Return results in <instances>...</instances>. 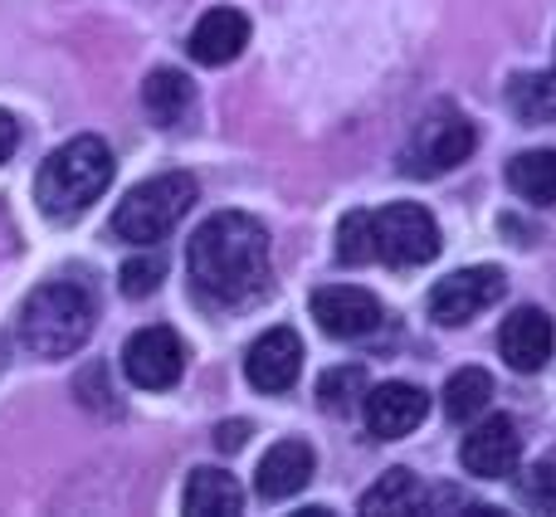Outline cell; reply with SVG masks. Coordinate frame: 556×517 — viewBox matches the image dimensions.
I'll return each mask as SVG.
<instances>
[{
	"label": "cell",
	"instance_id": "cell-11",
	"mask_svg": "<svg viewBox=\"0 0 556 517\" xmlns=\"http://www.w3.org/2000/svg\"><path fill=\"white\" fill-rule=\"evenodd\" d=\"M362 415H366V430H371L376 440H405V434L430 415V395L410 381H381L366 391Z\"/></svg>",
	"mask_w": 556,
	"mask_h": 517
},
{
	"label": "cell",
	"instance_id": "cell-21",
	"mask_svg": "<svg viewBox=\"0 0 556 517\" xmlns=\"http://www.w3.org/2000/svg\"><path fill=\"white\" fill-rule=\"evenodd\" d=\"M362 513H420V479L410 469H391L362 493Z\"/></svg>",
	"mask_w": 556,
	"mask_h": 517
},
{
	"label": "cell",
	"instance_id": "cell-2",
	"mask_svg": "<svg viewBox=\"0 0 556 517\" xmlns=\"http://www.w3.org/2000/svg\"><path fill=\"white\" fill-rule=\"evenodd\" d=\"M113 147L103 142V137H74V142H64L59 152L45 156V166H39L35 176V205L45 220H78L84 211H93V201L113 186Z\"/></svg>",
	"mask_w": 556,
	"mask_h": 517
},
{
	"label": "cell",
	"instance_id": "cell-7",
	"mask_svg": "<svg viewBox=\"0 0 556 517\" xmlns=\"http://www.w3.org/2000/svg\"><path fill=\"white\" fill-rule=\"evenodd\" d=\"M503 293H508V274L503 268H459V274L440 278L430 288V317L440 327H464L483 307L498 303Z\"/></svg>",
	"mask_w": 556,
	"mask_h": 517
},
{
	"label": "cell",
	"instance_id": "cell-6",
	"mask_svg": "<svg viewBox=\"0 0 556 517\" xmlns=\"http://www.w3.org/2000/svg\"><path fill=\"white\" fill-rule=\"evenodd\" d=\"M376 220V258L391 268H420L440 254V225L425 205L395 201L371 215Z\"/></svg>",
	"mask_w": 556,
	"mask_h": 517
},
{
	"label": "cell",
	"instance_id": "cell-19",
	"mask_svg": "<svg viewBox=\"0 0 556 517\" xmlns=\"http://www.w3.org/2000/svg\"><path fill=\"white\" fill-rule=\"evenodd\" d=\"M489 401H493V376L479 371V366L454 371L450 386H444V415L454 425H473L479 415H489Z\"/></svg>",
	"mask_w": 556,
	"mask_h": 517
},
{
	"label": "cell",
	"instance_id": "cell-17",
	"mask_svg": "<svg viewBox=\"0 0 556 517\" xmlns=\"http://www.w3.org/2000/svg\"><path fill=\"white\" fill-rule=\"evenodd\" d=\"M181 508L191 517H235L244 508V489L220 469H191L181 493Z\"/></svg>",
	"mask_w": 556,
	"mask_h": 517
},
{
	"label": "cell",
	"instance_id": "cell-15",
	"mask_svg": "<svg viewBox=\"0 0 556 517\" xmlns=\"http://www.w3.org/2000/svg\"><path fill=\"white\" fill-rule=\"evenodd\" d=\"M307 483H313V450H307L303 440L269 444L260 469H254V489H260V499H269V503L293 499V493H303Z\"/></svg>",
	"mask_w": 556,
	"mask_h": 517
},
{
	"label": "cell",
	"instance_id": "cell-25",
	"mask_svg": "<svg viewBox=\"0 0 556 517\" xmlns=\"http://www.w3.org/2000/svg\"><path fill=\"white\" fill-rule=\"evenodd\" d=\"M117 278H123V293L127 298H147V293H156V288H162L166 264L156 254H137V258H127Z\"/></svg>",
	"mask_w": 556,
	"mask_h": 517
},
{
	"label": "cell",
	"instance_id": "cell-1",
	"mask_svg": "<svg viewBox=\"0 0 556 517\" xmlns=\"http://www.w3.org/2000/svg\"><path fill=\"white\" fill-rule=\"evenodd\" d=\"M186 274L201 303L240 307L269 288V230L244 211H220L186 244Z\"/></svg>",
	"mask_w": 556,
	"mask_h": 517
},
{
	"label": "cell",
	"instance_id": "cell-28",
	"mask_svg": "<svg viewBox=\"0 0 556 517\" xmlns=\"http://www.w3.org/2000/svg\"><path fill=\"white\" fill-rule=\"evenodd\" d=\"M15 147H20V123L5 113V108H0V162H10V156H15Z\"/></svg>",
	"mask_w": 556,
	"mask_h": 517
},
{
	"label": "cell",
	"instance_id": "cell-4",
	"mask_svg": "<svg viewBox=\"0 0 556 517\" xmlns=\"http://www.w3.org/2000/svg\"><path fill=\"white\" fill-rule=\"evenodd\" d=\"M195 205V176L191 172H166V176H152V181L132 186V191L117 201L113 211V235L127 244H156L176 230L186 211Z\"/></svg>",
	"mask_w": 556,
	"mask_h": 517
},
{
	"label": "cell",
	"instance_id": "cell-16",
	"mask_svg": "<svg viewBox=\"0 0 556 517\" xmlns=\"http://www.w3.org/2000/svg\"><path fill=\"white\" fill-rule=\"evenodd\" d=\"M142 108L156 127L186 123L195 108V84L186 74H176V68H156V74H147V84H142Z\"/></svg>",
	"mask_w": 556,
	"mask_h": 517
},
{
	"label": "cell",
	"instance_id": "cell-27",
	"mask_svg": "<svg viewBox=\"0 0 556 517\" xmlns=\"http://www.w3.org/2000/svg\"><path fill=\"white\" fill-rule=\"evenodd\" d=\"M215 450H225V454H235V450H244V440H250V425L244 420H225V425H215Z\"/></svg>",
	"mask_w": 556,
	"mask_h": 517
},
{
	"label": "cell",
	"instance_id": "cell-3",
	"mask_svg": "<svg viewBox=\"0 0 556 517\" xmlns=\"http://www.w3.org/2000/svg\"><path fill=\"white\" fill-rule=\"evenodd\" d=\"M88 332H93V298L74 278H49L20 307V342L45 362L74 356L88 342Z\"/></svg>",
	"mask_w": 556,
	"mask_h": 517
},
{
	"label": "cell",
	"instance_id": "cell-24",
	"mask_svg": "<svg viewBox=\"0 0 556 517\" xmlns=\"http://www.w3.org/2000/svg\"><path fill=\"white\" fill-rule=\"evenodd\" d=\"M522 503L538 513H556V450H547L538 464L528 469V479H522Z\"/></svg>",
	"mask_w": 556,
	"mask_h": 517
},
{
	"label": "cell",
	"instance_id": "cell-20",
	"mask_svg": "<svg viewBox=\"0 0 556 517\" xmlns=\"http://www.w3.org/2000/svg\"><path fill=\"white\" fill-rule=\"evenodd\" d=\"M508 108L522 123H556V68H538V74H518L508 84Z\"/></svg>",
	"mask_w": 556,
	"mask_h": 517
},
{
	"label": "cell",
	"instance_id": "cell-12",
	"mask_svg": "<svg viewBox=\"0 0 556 517\" xmlns=\"http://www.w3.org/2000/svg\"><path fill=\"white\" fill-rule=\"evenodd\" d=\"M298 371H303V342H298L293 327H269V332L250 346V356H244V376H250V386L264 395L293 391Z\"/></svg>",
	"mask_w": 556,
	"mask_h": 517
},
{
	"label": "cell",
	"instance_id": "cell-23",
	"mask_svg": "<svg viewBox=\"0 0 556 517\" xmlns=\"http://www.w3.org/2000/svg\"><path fill=\"white\" fill-rule=\"evenodd\" d=\"M337 258H342L346 268L371 264L376 258V220H371V211H346L342 215V225H337Z\"/></svg>",
	"mask_w": 556,
	"mask_h": 517
},
{
	"label": "cell",
	"instance_id": "cell-18",
	"mask_svg": "<svg viewBox=\"0 0 556 517\" xmlns=\"http://www.w3.org/2000/svg\"><path fill=\"white\" fill-rule=\"evenodd\" d=\"M508 186L532 205H556V147L513 156L508 162Z\"/></svg>",
	"mask_w": 556,
	"mask_h": 517
},
{
	"label": "cell",
	"instance_id": "cell-5",
	"mask_svg": "<svg viewBox=\"0 0 556 517\" xmlns=\"http://www.w3.org/2000/svg\"><path fill=\"white\" fill-rule=\"evenodd\" d=\"M473 147H479V127H473L459 108L440 103L420 117V127H415L410 147H405V172L444 176V172H454V166L469 162Z\"/></svg>",
	"mask_w": 556,
	"mask_h": 517
},
{
	"label": "cell",
	"instance_id": "cell-13",
	"mask_svg": "<svg viewBox=\"0 0 556 517\" xmlns=\"http://www.w3.org/2000/svg\"><path fill=\"white\" fill-rule=\"evenodd\" d=\"M498 352H503V362H508L513 371H522V376L542 371V366L552 362V352H556L552 317L542 313V307H518V313L503 323V332H498Z\"/></svg>",
	"mask_w": 556,
	"mask_h": 517
},
{
	"label": "cell",
	"instance_id": "cell-10",
	"mask_svg": "<svg viewBox=\"0 0 556 517\" xmlns=\"http://www.w3.org/2000/svg\"><path fill=\"white\" fill-rule=\"evenodd\" d=\"M459 459L473 479H508V474H518V464H522L518 420H513V415H489L483 425H473V430L464 434Z\"/></svg>",
	"mask_w": 556,
	"mask_h": 517
},
{
	"label": "cell",
	"instance_id": "cell-22",
	"mask_svg": "<svg viewBox=\"0 0 556 517\" xmlns=\"http://www.w3.org/2000/svg\"><path fill=\"white\" fill-rule=\"evenodd\" d=\"M366 391H371V381H366L362 366H332L317 381V405L332 415H352L356 405H366Z\"/></svg>",
	"mask_w": 556,
	"mask_h": 517
},
{
	"label": "cell",
	"instance_id": "cell-14",
	"mask_svg": "<svg viewBox=\"0 0 556 517\" xmlns=\"http://www.w3.org/2000/svg\"><path fill=\"white\" fill-rule=\"evenodd\" d=\"M244 45H250V15L235 5H215L205 10L201 20H195L191 39H186V49H191L195 64H235V59L244 54Z\"/></svg>",
	"mask_w": 556,
	"mask_h": 517
},
{
	"label": "cell",
	"instance_id": "cell-26",
	"mask_svg": "<svg viewBox=\"0 0 556 517\" xmlns=\"http://www.w3.org/2000/svg\"><path fill=\"white\" fill-rule=\"evenodd\" d=\"M450 508H464V513H479L473 508V499L464 489H450V483H440V489L420 493V513H450Z\"/></svg>",
	"mask_w": 556,
	"mask_h": 517
},
{
	"label": "cell",
	"instance_id": "cell-9",
	"mask_svg": "<svg viewBox=\"0 0 556 517\" xmlns=\"http://www.w3.org/2000/svg\"><path fill=\"white\" fill-rule=\"evenodd\" d=\"M313 317L327 337H337V342H362V337H371L376 327H381L386 313H381V298L366 293V288L327 283L313 293Z\"/></svg>",
	"mask_w": 556,
	"mask_h": 517
},
{
	"label": "cell",
	"instance_id": "cell-8",
	"mask_svg": "<svg viewBox=\"0 0 556 517\" xmlns=\"http://www.w3.org/2000/svg\"><path fill=\"white\" fill-rule=\"evenodd\" d=\"M123 371L137 391H166L186 371V346L172 327H142L123 346Z\"/></svg>",
	"mask_w": 556,
	"mask_h": 517
}]
</instances>
